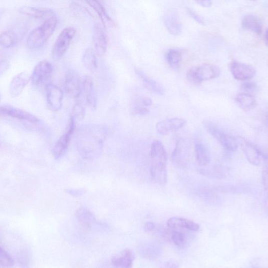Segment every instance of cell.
I'll return each mask as SVG.
<instances>
[{"instance_id":"1","label":"cell","mask_w":268,"mask_h":268,"mask_svg":"<svg viewBox=\"0 0 268 268\" xmlns=\"http://www.w3.org/2000/svg\"><path fill=\"white\" fill-rule=\"evenodd\" d=\"M108 129L103 125L89 124L81 126L76 135V144L81 156L91 158L98 156L108 136Z\"/></svg>"},{"instance_id":"2","label":"cell","mask_w":268,"mask_h":268,"mask_svg":"<svg viewBox=\"0 0 268 268\" xmlns=\"http://www.w3.org/2000/svg\"><path fill=\"white\" fill-rule=\"evenodd\" d=\"M167 161L164 145L156 140L150 148L151 174L154 181L160 185H164L167 182Z\"/></svg>"},{"instance_id":"3","label":"cell","mask_w":268,"mask_h":268,"mask_svg":"<svg viewBox=\"0 0 268 268\" xmlns=\"http://www.w3.org/2000/svg\"><path fill=\"white\" fill-rule=\"evenodd\" d=\"M57 25L56 15L45 20L43 25L33 30L29 35L27 40L29 48L37 50L42 48L52 37Z\"/></svg>"},{"instance_id":"4","label":"cell","mask_w":268,"mask_h":268,"mask_svg":"<svg viewBox=\"0 0 268 268\" xmlns=\"http://www.w3.org/2000/svg\"><path fill=\"white\" fill-rule=\"evenodd\" d=\"M220 74V70L216 65L203 64L190 68L186 73V77L190 82L199 85L203 81L216 78Z\"/></svg>"},{"instance_id":"5","label":"cell","mask_w":268,"mask_h":268,"mask_svg":"<svg viewBox=\"0 0 268 268\" xmlns=\"http://www.w3.org/2000/svg\"><path fill=\"white\" fill-rule=\"evenodd\" d=\"M203 125L207 132L215 138L224 149L229 151H235L237 149L238 143L234 136L226 133L211 121H204Z\"/></svg>"},{"instance_id":"6","label":"cell","mask_w":268,"mask_h":268,"mask_svg":"<svg viewBox=\"0 0 268 268\" xmlns=\"http://www.w3.org/2000/svg\"><path fill=\"white\" fill-rule=\"evenodd\" d=\"M76 30L73 27L64 29L57 38L52 49V57L59 61L65 55L74 39Z\"/></svg>"},{"instance_id":"7","label":"cell","mask_w":268,"mask_h":268,"mask_svg":"<svg viewBox=\"0 0 268 268\" xmlns=\"http://www.w3.org/2000/svg\"><path fill=\"white\" fill-rule=\"evenodd\" d=\"M190 158V146L184 138L178 140L172 155L173 164L176 167L184 168L188 166Z\"/></svg>"},{"instance_id":"8","label":"cell","mask_w":268,"mask_h":268,"mask_svg":"<svg viewBox=\"0 0 268 268\" xmlns=\"http://www.w3.org/2000/svg\"><path fill=\"white\" fill-rule=\"evenodd\" d=\"M75 128V120L71 116L65 133L58 139L53 148V155L55 159H60L66 154Z\"/></svg>"},{"instance_id":"9","label":"cell","mask_w":268,"mask_h":268,"mask_svg":"<svg viewBox=\"0 0 268 268\" xmlns=\"http://www.w3.org/2000/svg\"><path fill=\"white\" fill-rule=\"evenodd\" d=\"M53 66L48 61H43L35 67L31 76V81L35 87H40L52 76Z\"/></svg>"},{"instance_id":"10","label":"cell","mask_w":268,"mask_h":268,"mask_svg":"<svg viewBox=\"0 0 268 268\" xmlns=\"http://www.w3.org/2000/svg\"><path fill=\"white\" fill-rule=\"evenodd\" d=\"M82 86L78 74L74 70H69L66 74L65 82L67 95L73 99L78 98L82 91Z\"/></svg>"},{"instance_id":"11","label":"cell","mask_w":268,"mask_h":268,"mask_svg":"<svg viewBox=\"0 0 268 268\" xmlns=\"http://www.w3.org/2000/svg\"><path fill=\"white\" fill-rule=\"evenodd\" d=\"M46 90L49 108L54 112L60 111L63 106V91L60 87L53 84L47 85Z\"/></svg>"},{"instance_id":"12","label":"cell","mask_w":268,"mask_h":268,"mask_svg":"<svg viewBox=\"0 0 268 268\" xmlns=\"http://www.w3.org/2000/svg\"><path fill=\"white\" fill-rule=\"evenodd\" d=\"M229 69L233 77L239 81L249 80L256 75L255 69L252 66L236 61L230 64Z\"/></svg>"},{"instance_id":"13","label":"cell","mask_w":268,"mask_h":268,"mask_svg":"<svg viewBox=\"0 0 268 268\" xmlns=\"http://www.w3.org/2000/svg\"><path fill=\"white\" fill-rule=\"evenodd\" d=\"M0 114L31 123H38L40 121L37 116L24 110L10 106L0 107Z\"/></svg>"},{"instance_id":"14","label":"cell","mask_w":268,"mask_h":268,"mask_svg":"<svg viewBox=\"0 0 268 268\" xmlns=\"http://www.w3.org/2000/svg\"><path fill=\"white\" fill-rule=\"evenodd\" d=\"M241 147L248 161L254 166L260 164L262 157L267 159L266 155L265 156L258 147L246 140H242Z\"/></svg>"},{"instance_id":"15","label":"cell","mask_w":268,"mask_h":268,"mask_svg":"<svg viewBox=\"0 0 268 268\" xmlns=\"http://www.w3.org/2000/svg\"><path fill=\"white\" fill-rule=\"evenodd\" d=\"M186 123V121L182 118H174L159 122L156 127L159 134L167 135L181 129Z\"/></svg>"},{"instance_id":"16","label":"cell","mask_w":268,"mask_h":268,"mask_svg":"<svg viewBox=\"0 0 268 268\" xmlns=\"http://www.w3.org/2000/svg\"><path fill=\"white\" fill-rule=\"evenodd\" d=\"M92 38L96 53L100 56H103L107 50V39L104 31L99 25L93 27Z\"/></svg>"},{"instance_id":"17","label":"cell","mask_w":268,"mask_h":268,"mask_svg":"<svg viewBox=\"0 0 268 268\" xmlns=\"http://www.w3.org/2000/svg\"><path fill=\"white\" fill-rule=\"evenodd\" d=\"M31 81V76L26 72L16 76L11 81L9 92L13 97L19 96Z\"/></svg>"},{"instance_id":"18","label":"cell","mask_w":268,"mask_h":268,"mask_svg":"<svg viewBox=\"0 0 268 268\" xmlns=\"http://www.w3.org/2000/svg\"><path fill=\"white\" fill-rule=\"evenodd\" d=\"M167 225L169 228L173 230L186 229L196 231L200 228V226L193 221L179 217H171L167 221Z\"/></svg>"},{"instance_id":"19","label":"cell","mask_w":268,"mask_h":268,"mask_svg":"<svg viewBox=\"0 0 268 268\" xmlns=\"http://www.w3.org/2000/svg\"><path fill=\"white\" fill-rule=\"evenodd\" d=\"M135 72L138 77L141 79L144 86L150 91L159 96L165 95V89L154 80L148 77L141 69L135 68Z\"/></svg>"},{"instance_id":"20","label":"cell","mask_w":268,"mask_h":268,"mask_svg":"<svg viewBox=\"0 0 268 268\" xmlns=\"http://www.w3.org/2000/svg\"><path fill=\"white\" fill-rule=\"evenodd\" d=\"M21 14L37 19H48L55 15L54 12L50 9L23 6L20 8Z\"/></svg>"},{"instance_id":"21","label":"cell","mask_w":268,"mask_h":268,"mask_svg":"<svg viewBox=\"0 0 268 268\" xmlns=\"http://www.w3.org/2000/svg\"><path fill=\"white\" fill-rule=\"evenodd\" d=\"M82 84L87 104L91 108L95 109L97 106V97L92 78L85 77Z\"/></svg>"},{"instance_id":"22","label":"cell","mask_w":268,"mask_h":268,"mask_svg":"<svg viewBox=\"0 0 268 268\" xmlns=\"http://www.w3.org/2000/svg\"><path fill=\"white\" fill-rule=\"evenodd\" d=\"M165 26L170 34L174 36H178L182 30L181 23L175 11H171L164 19Z\"/></svg>"},{"instance_id":"23","label":"cell","mask_w":268,"mask_h":268,"mask_svg":"<svg viewBox=\"0 0 268 268\" xmlns=\"http://www.w3.org/2000/svg\"><path fill=\"white\" fill-rule=\"evenodd\" d=\"M86 2L96 11L100 18L105 28H113L116 26L115 23L107 14L103 6L98 0H85Z\"/></svg>"},{"instance_id":"24","label":"cell","mask_w":268,"mask_h":268,"mask_svg":"<svg viewBox=\"0 0 268 268\" xmlns=\"http://www.w3.org/2000/svg\"><path fill=\"white\" fill-rule=\"evenodd\" d=\"M135 259L134 252L130 249H125L120 255L114 256L112 259V264L118 267H131Z\"/></svg>"},{"instance_id":"25","label":"cell","mask_w":268,"mask_h":268,"mask_svg":"<svg viewBox=\"0 0 268 268\" xmlns=\"http://www.w3.org/2000/svg\"><path fill=\"white\" fill-rule=\"evenodd\" d=\"M241 27L244 30L252 32L256 34H261L262 25L260 19L254 15L244 16L241 21Z\"/></svg>"},{"instance_id":"26","label":"cell","mask_w":268,"mask_h":268,"mask_svg":"<svg viewBox=\"0 0 268 268\" xmlns=\"http://www.w3.org/2000/svg\"><path fill=\"white\" fill-rule=\"evenodd\" d=\"M195 155L197 162L202 166L207 165L210 162V154L206 145L201 141L195 143Z\"/></svg>"},{"instance_id":"27","label":"cell","mask_w":268,"mask_h":268,"mask_svg":"<svg viewBox=\"0 0 268 268\" xmlns=\"http://www.w3.org/2000/svg\"><path fill=\"white\" fill-rule=\"evenodd\" d=\"M238 106L243 111L248 112L257 106L255 98L248 93H240L235 97Z\"/></svg>"},{"instance_id":"28","label":"cell","mask_w":268,"mask_h":268,"mask_svg":"<svg viewBox=\"0 0 268 268\" xmlns=\"http://www.w3.org/2000/svg\"><path fill=\"white\" fill-rule=\"evenodd\" d=\"M76 217L79 222L86 227H90L97 222L94 215L86 207H81L77 209Z\"/></svg>"},{"instance_id":"29","label":"cell","mask_w":268,"mask_h":268,"mask_svg":"<svg viewBox=\"0 0 268 268\" xmlns=\"http://www.w3.org/2000/svg\"><path fill=\"white\" fill-rule=\"evenodd\" d=\"M83 62L89 72L95 73L97 71L98 67L97 57L92 49H88L86 50L83 55Z\"/></svg>"},{"instance_id":"30","label":"cell","mask_w":268,"mask_h":268,"mask_svg":"<svg viewBox=\"0 0 268 268\" xmlns=\"http://www.w3.org/2000/svg\"><path fill=\"white\" fill-rule=\"evenodd\" d=\"M182 58L181 53L177 50H170L166 54L167 62L172 68L176 69L179 66Z\"/></svg>"},{"instance_id":"31","label":"cell","mask_w":268,"mask_h":268,"mask_svg":"<svg viewBox=\"0 0 268 268\" xmlns=\"http://www.w3.org/2000/svg\"><path fill=\"white\" fill-rule=\"evenodd\" d=\"M17 38L14 33L8 31L0 34V46L5 49L10 48L16 42Z\"/></svg>"},{"instance_id":"32","label":"cell","mask_w":268,"mask_h":268,"mask_svg":"<svg viewBox=\"0 0 268 268\" xmlns=\"http://www.w3.org/2000/svg\"><path fill=\"white\" fill-rule=\"evenodd\" d=\"M15 261L9 253L2 247H0V265L4 267L13 266Z\"/></svg>"},{"instance_id":"33","label":"cell","mask_w":268,"mask_h":268,"mask_svg":"<svg viewBox=\"0 0 268 268\" xmlns=\"http://www.w3.org/2000/svg\"><path fill=\"white\" fill-rule=\"evenodd\" d=\"M171 240L177 247L182 248L186 242V236L183 233L176 230L173 232Z\"/></svg>"},{"instance_id":"34","label":"cell","mask_w":268,"mask_h":268,"mask_svg":"<svg viewBox=\"0 0 268 268\" xmlns=\"http://www.w3.org/2000/svg\"><path fill=\"white\" fill-rule=\"evenodd\" d=\"M85 108L82 105L77 103L73 107L71 116L75 120H82L85 118Z\"/></svg>"},{"instance_id":"35","label":"cell","mask_w":268,"mask_h":268,"mask_svg":"<svg viewBox=\"0 0 268 268\" xmlns=\"http://www.w3.org/2000/svg\"><path fill=\"white\" fill-rule=\"evenodd\" d=\"M187 13L196 22L202 26H205V22L203 18L198 15L190 8H187Z\"/></svg>"},{"instance_id":"36","label":"cell","mask_w":268,"mask_h":268,"mask_svg":"<svg viewBox=\"0 0 268 268\" xmlns=\"http://www.w3.org/2000/svg\"><path fill=\"white\" fill-rule=\"evenodd\" d=\"M29 253L26 251H23L21 252L19 255V260L22 265H25L24 266H27V265L30 262Z\"/></svg>"},{"instance_id":"37","label":"cell","mask_w":268,"mask_h":268,"mask_svg":"<svg viewBox=\"0 0 268 268\" xmlns=\"http://www.w3.org/2000/svg\"><path fill=\"white\" fill-rule=\"evenodd\" d=\"M246 82L243 83L241 85V88L244 91L247 92L254 91L257 88V85L253 81L246 80Z\"/></svg>"},{"instance_id":"38","label":"cell","mask_w":268,"mask_h":268,"mask_svg":"<svg viewBox=\"0 0 268 268\" xmlns=\"http://www.w3.org/2000/svg\"><path fill=\"white\" fill-rule=\"evenodd\" d=\"M133 112L135 115H147L149 110L145 107L136 106L134 107Z\"/></svg>"},{"instance_id":"39","label":"cell","mask_w":268,"mask_h":268,"mask_svg":"<svg viewBox=\"0 0 268 268\" xmlns=\"http://www.w3.org/2000/svg\"><path fill=\"white\" fill-rule=\"evenodd\" d=\"M67 193L73 196L78 197L81 195H83L86 192V190L84 189H68L66 190Z\"/></svg>"},{"instance_id":"40","label":"cell","mask_w":268,"mask_h":268,"mask_svg":"<svg viewBox=\"0 0 268 268\" xmlns=\"http://www.w3.org/2000/svg\"><path fill=\"white\" fill-rule=\"evenodd\" d=\"M262 172V181L264 188L266 190L267 188V165L263 167Z\"/></svg>"},{"instance_id":"41","label":"cell","mask_w":268,"mask_h":268,"mask_svg":"<svg viewBox=\"0 0 268 268\" xmlns=\"http://www.w3.org/2000/svg\"><path fill=\"white\" fill-rule=\"evenodd\" d=\"M196 2L200 6L205 7H210L212 5V0H195Z\"/></svg>"},{"instance_id":"42","label":"cell","mask_w":268,"mask_h":268,"mask_svg":"<svg viewBox=\"0 0 268 268\" xmlns=\"http://www.w3.org/2000/svg\"><path fill=\"white\" fill-rule=\"evenodd\" d=\"M141 102L143 106L145 107H150L153 103L152 99L148 97H145L142 99Z\"/></svg>"},{"instance_id":"43","label":"cell","mask_w":268,"mask_h":268,"mask_svg":"<svg viewBox=\"0 0 268 268\" xmlns=\"http://www.w3.org/2000/svg\"><path fill=\"white\" fill-rule=\"evenodd\" d=\"M144 228L146 232L152 231L155 228V224L153 222H147L145 223Z\"/></svg>"},{"instance_id":"44","label":"cell","mask_w":268,"mask_h":268,"mask_svg":"<svg viewBox=\"0 0 268 268\" xmlns=\"http://www.w3.org/2000/svg\"><path fill=\"white\" fill-rule=\"evenodd\" d=\"M264 41L266 45H267V30L265 31V32L264 33Z\"/></svg>"},{"instance_id":"45","label":"cell","mask_w":268,"mask_h":268,"mask_svg":"<svg viewBox=\"0 0 268 268\" xmlns=\"http://www.w3.org/2000/svg\"><path fill=\"white\" fill-rule=\"evenodd\" d=\"M0 100H1V95H0Z\"/></svg>"},{"instance_id":"46","label":"cell","mask_w":268,"mask_h":268,"mask_svg":"<svg viewBox=\"0 0 268 268\" xmlns=\"http://www.w3.org/2000/svg\"><path fill=\"white\" fill-rule=\"evenodd\" d=\"M252 1H255V0H252Z\"/></svg>"}]
</instances>
